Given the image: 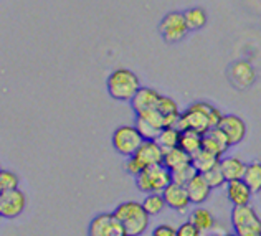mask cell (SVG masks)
<instances>
[{"instance_id":"1","label":"cell","mask_w":261,"mask_h":236,"mask_svg":"<svg viewBox=\"0 0 261 236\" xmlns=\"http://www.w3.org/2000/svg\"><path fill=\"white\" fill-rule=\"evenodd\" d=\"M223 116L220 111L208 102H194L180 113V117L175 124L178 130H195L198 134H207L210 129L220 126Z\"/></svg>"},{"instance_id":"2","label":"cell","mask_w":261,"mask_h":236,"mask_svg":"<svg viewBox=\"0 0 261 236\" xmlns=\"http://www.w3.org/2000/svg\"><path fill=\"white\" fill-rule=\"evenodd\" d=\"M113 213L124 226L127 236H142L149 230L150 215L144 210L141 202L126 200L116 206Z\"/></svg>"},{"instance_id":"3","label":"cell","mask_w":261,"mask_h":236,"mask_svg":"<svg viewBox=\"0 0 261 236\" xmlns=\"http://www.w3.org/2000/svg\"><path fill=\"white\" fill-rule=\"evenodd\" d=\"M108 93L116 101H129L134 98L136 93L142 88L141 80L134 71L127 68H118L111 71L106 80Z\"/></svg>"},{"instance_id":"4","label":"cell","mask_w":261,"mask_h":236,"mask_svg":"<svg viewBox=\"0 0 261 236\" xmlns=\"http://www.w3.org/2000/svg\"><path fill=\"white\" fill-rule=\"evenodd\" d=\"M230 221L233 233L238 236H261V218L251 205L233 206Z\"/></svg>"},{"instance_id":"5","label":"cell","mask_w":261,"mask_h":236,"mask_svg":"<svg viewBox=\"0 0 261 236\" xmlns=\"http://www.w3.org/2000/svg\"><path fill=\"white\" fill-rule=\"evenodd\" d=\"M172 183V172L164 165H154L147 167L141 175L136 177L137 190L142 192L144 195L149 193H164V190Z\"/></svg>"},{"instance_id":"6","label":"cell","mask_w":261,"mask_h":236,"mask_svg":"<svg viewBox=\"0 0 261 236\" xmlns=\"http://www.w3.org/2000/svg\"><path fill=\"white\" fill-rule=\"evenodd\" d=\"M113 147L122 157H133L139 147L142 145L144 139L139 134L136 126H129V124H124V126H119L118 129L113 133Z\"/></svg>"},{"instance_id":"7","label":"cell","mask_w":261,"mask_h":236,"mask_svg":"<svg viewBox=\"0 0 261 236\" xmlns=\"http://www.w3.org/2000/svg\"><path fill=\"white\" fill-rule=\"evenodd\" d=\"M88 236H127L124 226L111 213H99L89 221Z\"/></svg>"},{"instance_id":"8","label":"cell","mask_w":261,"mask_h":236,"mask_svg":"<svg viewBox=\"0 0 261 236\" xmlns=\"http://www.w3.org/2000/svg\"><path fill=\"white\" fill-rule=\"evenodd\" d=\"M159 32L164 37V40L169 43H175L187 37L190 32L187 22H185L184 12H169L166 17L161 20L159 23Z\"/></svg>"},{"instance_id":"9","label":"cell","mask_w":261,"mask_h":236,"mask_svg":"<svg viewBox=\"0 0 261 236\" xmlns=\"http://www.w3.org/2000/svg\"><path fill=\"white\" fill-rule=\"evenodd\" d=\"M25 205L27 197L20 189L0 192V215H2V218L13 220L20 217L25 210Z\"/></svg>"},{"instance_id":"10","label":"cell","mask_w":261,"mask_h":236,"mask_svg":"<svg viewBox=\"0 0 261 236\" xmlns=\"http://www.w3.org/2000/svg\"><path fill=\"white\" fill-rule=\"evenodd\" d=\"M218 129L228 137V141L233 145H238L240 142H243V139L246 136V124L242 117H238L235 114H225L222 122H220Z\"/></svg>"},{"instance_id":"11","label":"cell","mask_w":261,"mask_h":236,"mask_svg":"<svg viewBox=\"0 0 261 236\" xmlns=\"http://www.w3.org/2000/svg\"><path fill=\"white\" fill-rule=\"evenodd\" d=\"M164 198H166V203L170 210L178 212V213H185L189 210L190 203V198H189V193L187 189L184 185H178L175 182H172L166 190H164Z\"/></svg>"},{"instance_id":"12","label":"cell","mask_w":261,"mask_h":236,"mask_svg":"<svg viewBox=\"0 0 261 236\" xmlns=\"http://www.w3.org/2000/svg\"><path fill=\"white\" fill-rule=\"evenodd\" d=\"M230 80L237 88L245 89V88H250L253 83H255L256 73L248 61L240 60L230 66Z\"/></svg>"},{"instance_id":"13","label":"cell","mask_w":261,"mask_h":236,"mask_svg":"<svg viewBox=\"0 0 261 236\" xmlns=\"http://www.w3.org/2000/svg\"><path fill=\"white\" fill-rule=\"evenodd\" d=\"M185 189H187L190 203L195 205V206L203 205L210 198V193L214 192V190H212V187L208 185V182L205 180V177L202 175V173H197V175L192 178L187 185H185Z\"/></svg>"},{"instance_id":"14","label":"cell","mask_w":261,"mask_h":236,"mask_svg":"<svg viewBox=\"0 0 261 236\" xmlns=\"http://www.w3.org/2000/svg\"><path fill=\"white\" fill-rule=\"evenodd\" d=\"M164 150L157 141H144L139 150L136 152V157L144 164V167H154V165H162L164 162Z\"/></svg>"},{"instance_id":"15","label":"cell","mask_w":261,"mask_h":236,"mask_svg":"<svg viewBox=\"0 0 261 236\" xmlns=\"http://www.w3.org/2000/svg\"><path fill=\"white\" fill-rule=\"evenodd\" d=\"M226 190V198L233 206H243V205H250L253 192L248 185H246L245 180H231V182L226 183L225 187Z\"/></svg>"},{"instance_id":"16","label":"cell","mask_w":261,"mask_h":236,"mask_svg":"<svg viewBox=\"0 0 261 236\" xmlns=\"http://www.w3.org/2000/svg\"><path fill=\"white\" fill-rule=\"evenodd\" d=\"M161 93H157L152 88H141L139 91L136 93V96L130 99V108L137 114L146 113L149 109H154L157 106V102L161 99Z\"/></svg>"},{"instance_id":"17","label":"cell","mask_w":261,"mask_h":236,"mask_svg":"<svg viewBox=\"0 0 261 236\" xmlns=\"http://www.w3.org/2000/svg\"><path fill=\"white\" fill-rule=\"evenodd\" d=\"M231 147V144L228 141V137H226L222 130L218 127L215 129H210L207 134H203V149H207L212 154H215L217 157H225L226 150Z\"/></svg>"},{"instance_id":"18","label":"cell","mask_w":261,"mask_h":236,"mask_svg":"<svg viewBox=\"0 0 261 236\" xmlns=\"http://www.w3.org/2000/svg\"><path fill=\"white\" fill-rule=\"evenodd\" d=\"M246 165L240 157H222L220 161V169H222L223 175L226 178V182H231V180H243L245 172H246Z\"/></svg>"},{"instance_id":"19","label":"cell","mask_w":261,"mask_h":236,"mask_svg":"<svg viewBox=\"0 0 261 236\" xmlns=\"http://www.w3.org/2000/svg\"><path fill=\"white\" fill-rule=\"evenodd\" d=\"M189 164H192V157L182 147L169 149V150L164 152L162 165L164 167H167L170 172H174V170L184 167V165H189Z\"/></svg>"},{"instance_id":"20","label":"cell","mask_w":261,"mask_h":236,"mask_svg":"<svg viewBox=\"0 0 261 236\" xmlns=\"http://www.w3.org/2000/svg\"><path fill=\"white\" fill-rule=\"evenodd\" d=\"M190 221L202 233L212 231L215 228V218H214V215H212L210 210H207V208H202V206H195L194 210H192V213H190Z\"/></svg>"},{"instance_id":"21","label":"cell","mask_w":261,"mask_h":236,"mask_svg":"<svg viewBox=\"0 0 261 236\" xmlns=\"http://www.w3.org/2000/svg\"><path fill=\"white\" fill-rule=\"evenodd\" d=\"M220 161H222V159L217 157L215 154H212V152H208L207 149H200L197 154L192 155V165L197 169L198 173L212 170L220 164Z\"/></svg>"},{"instance_id":"22","label":"cell","mask_w":261,"mask_h":236,"mask_svg":"<svg viewBox=\"0 0 261 236\" xmlns=\"http://www.w3.org/2000/svg\"><path fill=\"white\" fill-rule=\"evenodd\" d=\"M178 147H182L192 157L200 149H203V136L195 133V130H185V133H182L180 145Z\"/></svg>"},{"instance_id":"23","label":"cell","mask_w":261,"mask_h":236,"mask_svg":"<svg viewBox=\"0 0 261 236\" xmlns=\"http://www.w3.org/2000/svg\"><path fill=\"white\" fill-rule=\"evenodd\" d=\"M243 180L251 189L253 193L261 192V162L259 161H253L246 165V172H245Z\"/></svg>"},{"instance_id":"24","label":"cell","mask_w":261,"mask_h":236,"mask_svg":"<svg viewBox=\"0 0 261 236\" xmlns=\"http://www.w3.org/2000/svg\"><path fill=\"white\" fill-rule=\"evenodd\" d=\"M184 17H185V22H187V27L190 32L194 30H200L207 23V12L200 7H194V9H189L184 12Z\"/></svg>"},{"instance_id":"25","label":"cell","mask_w":261,"mask_h":236,"mask_svg":"<svg viewBox=\"0 0 261 236\" xmlns=\"http://www.w3.org/2000/svg\"><path fill=\"white\" fill-rule=\"evenodd\" d=\"M141 203L144 206V210H146L150 217H157V215L162 213L164 208L167 206L166 198H164L162 193H149V195L144 197Z\"/></svg>"},{"instance_id":"26","label":"cell","mask_w":261,"mask_h":236,"mask_svg":"<svg viewBox=\"0 0 261 236\" xmlns=\"http://www.w3.org/2000/svg\"><path fill=\"white\" fill-rule=\"evenodd\" d=\"M180 137H182V130H178L177 127H164L161 136L157 137V142L161 144V147L164 150H169L180 145Z\"/></svg>"},{"instance_id":"27","label":"cell","mask_w":261,"mask_h":236,"mask_svg":"<svg viewBox=\"0 0 261 236\" xmlns=\"http://www.w3.org/2000/svg\"><path fill=\"white\" fill-rule=\"evenodd\" d=\"M134 126L137 127V130H139V134L142 136L144 141H157V137H159L162 133L161 127H157L155 124H152L150 121L144 119V117H139V116H136Z\"/></svg>"},{"instance_id":"28","label":"cell","mask_w":261,"mask_h":236,"mask_svg":"<svg viewBox=\"0 0 261 236\" xmlns=\"http://www.w3.org/2000/svg\"><path fill=\"white\" fill-rule=\"evenodd\" d=\"M202 175L205 177V180L208 182V185L212 187V190H217V189H223V187H226V178L223 175L222 169H220V164L217 165V167H214L212 170L208 172H203Z\"/></svg>"},{"instance_id":"29","label":"cell","mask_w":261,"mask_h":236,"mask_svg":"<svg viewBox=\"0 0 261 236\" xmlns=\"http://www.w3.org/2000/svg\"><path fill=\"white\" fill-rule=\"evenodd\" d=\"M197 169L194 167L192 164H189V165H184V167H180V169H177V170H174L172 172V182H175V183H178V185H187L192 178H194L195 175H197Z\"/></svg>"},{"instance_id":"30","label":"cell","mask_w":261,"mask_h":236,"mask_svg":"<svg viewBox=\"0 0 261 236\" xmlns=\"http://www.w3.org/2000/svg\"><path fill=\"white\" fill-rule=\"evenodd\" d=\"M20 178L15 172L12 170H0V192L5 190H15L18 189Z\"/></svg>"},{"instance_id":"31","label":"cell","mask_w":261,"mask_h":236,"mask_svg":"<svg viewBox=\"0 0 261 236\" xmlns=\"http://www.w3.org/2000/svg\"><path fill=\"white\" fill-rule=\"evenodd\" d=\"M124 167H126V172L130 173L133 177H137V175H141V173L146 170V167H144V164L137 159L136 155L133 157H127L126 159V164H124Z\"/></svg>"},{"instance_id":"32","label":"cell","mask_w":261,"mask_h":236,"mask_svg":"<svg viewBox=\"0 0 261 236\" xmlns=\"http://www.w3.org/2000/svg\"><path fill=\"white\" fill-rule=\"evenodd\" d=\"M177 236H202V231L189 220L177 228Z\"/></svg>"},{"instance_id":"33","label":"cell","mask_w":261,"mask_h":236,"mask_svg":"<svg viewBox=\"0 0 261 236\" xmlns=\"http://www.w3.org/2000/svg\"><path fill=\"white\" fill-rule=\"evenodd\" d=\"M152 236H177V228H174L172 225L162 223L154 228Z\"/></svg>"},{"instance_id":"34","label":"cell","mask_w":261,"mask_h":236,"mask_svg":"<svg viewBox=\"0 0 261 236\" xmlns=\"http://www.w3.org/2000/svg\"><path fill=\"white\" fill-rule=\"evenodd\" d=\"M222 236H238V234H235V233H231V234H230V233H225V234H222Z\"/></svg>"}]
</instances>
